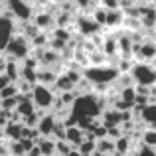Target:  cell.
I'll return each instance as SVG.
<instances>
[{
    "mask_svg": "<svg viewBox=\"0 0 156 156\" xmlns=\"http://www.w3.org/2000/svg\"><path fill=\"white\" fill-rule=\"evenodd\" d=\"M10 83H12V81L8 79V77L4 75V73H0V91H2L4 87H8V85H10Z\"/></svg>",
    "mask_w": 156,
    "mask_h": 156,
    "instance_id": "31",
    "label": "cell"
},
{
    "mask_svg": "<svg viewBox=\"0 0 156 156\" xmlns=\"http://www.w3.org/2000/svg\"><path fill=\"white\" fill-rule=\"evenodd\" d=\"M95 152H101L105 156H111L115 154V140L109 136H103L99 140H95Z\"/></svg>",
    "mask_w": 156,
    "mask_h": 156,
    "instance_id": "21",
    "label": "cell"
},
{
    "mask_svg": "<svg viewBox=\"0 0 156 156\" xmlns=\"http://www.w3.org/2000/svg\"><path fill=\"white\" fill-rule=\"evenodd\" d=\"M2 130H4V136H6L8 140H10V142H16V140H22L24 125H22V122H8Z\"/></svg>",
    "mask_w": 156,
    "mask_h": 156,
    "instance_id": "17",
    "label": "cell"
},
{
    "mask_svg": "<svg viewBox=\"0 0 156 156\" xmlns=\"http://www.w3.org/2000/svg\"><path fill=\"white\" fill-rule=\"evenodd\" d=\"M136 119H140V122L146 126V129L156 130V103H148L140 113H138Z\"/></svg>",
    "mask_w": 156,
    "mask_h": 156,
    "instance_id": "12",
    "label": "cell"
},
{
    "mask_svg": "<svg viewBox=\"0 0 156 156\" xmlns=\"http://www.w3.org/2000/svg\"><path fill=\"white\" fill-rule=\"evenodd\" d=\"M4 53H6L8 59H12V61H18V59L24 61L32 53V44H30V40H26L22 34H16L14 38L8 42Z\"/></svg>",
    "mask_w": 156,
    "mask_h": 156,
    "instance_id": "4",
    "label": "cell"
},
{
    "mask_svg": "<svg viewBox=\"0 0 156 156\" xmlns=\"http://www.w3.org/2000/svg\"><path fill=\"white\" fill-rule=\"evenodd\" d=\"M119 75H121L119 69L115 65H107V63L89 65V67L83 69V79H87L91 83V87H97L99 91H103L109 85H113L119 79Z\"/></svg>",
    "mask_w": 156,
    "mask_h": 156,
    "instance_id": "2",
    "label": "cell"
},
{
    "mask_svg": "<svg viewBox=\"0 0 156 156\" xmlns=\"http://www.w3.org/2000/svg\"><path fill=\"white\" fill-rule=\"evenodd\" d=\"M133 55L136 61H144V63H152L156 57V40H142L140 44H133Z\"/></svg>",
    "mask_w": 156,
    "mask_h": 156,
    "instance_id": "8",
    "label": "cell"
},
{
    "mask_svg": "<svg viewBox=\"0 0 156 156\" xmlns=\"http://www.w3.org/2000/svg\"><path fill=\"white\" fill-rule=\"evenodd\" d=\"M36 146L40 148L42 156H53L55 154V140L51 136H40L36 140Z\"/></svg>",
    "mask_w": 156,
    "mask_h": 156,
    "instance_id": "18",
    "label": "cell"
},
{
    "mask_svg": "<svg viewBox=\"0 0 156 156\" xmlns=\"http://www.w3.org/2000/svg\"><path fill=\"white\" fill-rule=\"evenodd\" d=\"M26 156H42V152H40L38 146H34L32 150H28V154H26Z\"/></svg>",
    "mask_w": 156,
    "mask_h": 156,
    "instance_id": "33",
    "label": "cell"
},
{
    "mask_svg": "<svg viewBox=\"0 0 156 156\" xmlns=\"http://www.w3.org/2000/svg\"><path fill=\"white\" fill-rule=\"evenodd\" d=\"M129 75L133 77L134 85H138V87H152V85H156V69L152 63L134 61Z\"/></svg>",
    "mask_w": 156,
    "mask_h": 156,
    "instance_id": "3",
    "label": "cell"
},
{
    "mask_svg": "<svg viewBox=\"0 0 156 156\" xmlns=\"http://www.w3.org/2000/svg\"><path fill=\"white\" fill-rule=\"evenodd\" d=\"M133 156H156V148H148V146L140 144L138 148H134Z\"/></svg>",
    "mask_w": 156,
    "mask_h": 156,
    "instance_id": "29",
    "label": "cell"
},
{
    "mask_svg": "<svg viewBox=\"0 0 156 156\" xmlns=\"http://www.w3.org/2000/svg\"><path fill=\"white\" fill-rule=\"evenodd\" d=\"M16 99H18V105H16L14 111L20 115V119H24V117H28V115L36 113V107H34V103H32V97L30 95L18 93V95H16Z\"/></svg>",
    "mask_w": 156,
    "mask_h": 156,
    "instance_id": "11",
    "label": "cell"
},
{
    "mask_svg": "<svg viewBox=\"0 0 156 156\" xmlns=\"http://www.w3.org/2000/svg\"><path fill=\"white\" fill-rule=\"evenodd\" d=\"M57 75H59V73L53 71L51 67H46V65H40V67L36 69V79H38V83L46 85V87H51V85L55 83Z\"/></svg>",
    "mask_w": 156,
    "mask_h": 156,
    "instance_id": "13",
    "label": "cell"
},
{
    "mask_svg": "<svg viewBox=\"0 0 156 156\" xmlns=\"http://www.w3.org/2000/svg\"><path fill=\"white\" fill-rule=\"evenodd\" d=\"M133 138L126 136V134H122V136H119L117 140H115V152L121 154V156H129V152L133 150Z\"/></svg>",
    "mask_w": 156,
    "mask_h": 156,
    "instance_id": "19",
    "label": "cell"
},
{
    "mask_svg": "<svg viewBox=\"0 0 156 156\" xmlns=\"http://www.w3.org/2000/svg\"><path fill=\"white\" fill-rule=\"evenodd\" d=\"M6 12L18 22H32L34 18V8L28 0H6Z\"/></svg>",
    "mask_w": 156,
    "mask_h": 156,
    "instance_id": "6",
    "label": "cell"
},
{
    "mask_svg": "<svg viewBox=\"0 0 156 156\" xmlns=\"http://www.w3.org/2000/svg\"><path fill=\"white\" fill-rule=\"evenodd\" d=\"M55 125H57V119H55V115H53L51 111H50V113H42L38 125H36V130H38L40 136H51L53 126H55Z\"/></svg>",
    "mask_w": 156,
    "mask_h": 156,
    "instance_id": "10",
    "label": "cell"
},
{
    "mask_svg": "<svg viewBox=\"0 0 156 156\" xmlns=\"http://www.w3.org/2000/svg\"><path fill=\"white\" fill-rule=\"evenodd\" d=\"M97 2H101V8L103 10H119V0H97Z\"/></svg>",
    "mask_w": 156,
    "mask_h": 156,
    "instance_id": "30",
    "label": "cell"
},
{
    "mask_svg": "<svg viewBox=\"0 0 156 156\" xmlns=\"http://www.w3.org/2000/svg\"><path fill=\"white\" fill-rule=\"evenodd\" d=\"M32 103H34L36 111H51V105H53V99H55V93L51 91V87H46V85H40L36 83L32 87Z\"/></svg>",
    "mask_w": 156,
    "mask_h": 156,
    "instance_id": "5",
    "label": "cell"
},
{
    "mask_svg": "<svg viewBox=\"0 0 156 156\" xmlns=\"http://www.w3.org/2000/svg\"><path fill=\"white\" fill-rule=\"evenodd\" d=\"M51 91H59V93H65V91H75V83L69 79L67 73H59L55 79V83L51 85Z\"/></svg>",
    "mask_w": 156,
    "mask_h": 156,
    "instance_id": "16",
    "label": "cell"
},
{
    "mask_svg": "<svg viewBox=\"0 0 156 156\" xmlns=\"http://www.w3.org/2000/svg\"><path fill=\"white\" fill-rule=\"evenodd\" d=\"M4 4H6V0H0V8H2V6H4Z\"/></svg>",
    "mask_w": 156,
    "mask_h": 156,
    "instance_id": "36",
    "label": "cell"
},
{
    "mask_svg": "<svg viewBox=\"0 0 156 156\" xmlns=\"http://www.w3.org/2000/svg\"><path fill=\"white\" fill-rule=\"evenodd\" d=\"M4 75H6L12 83H16V81L20 79V65L16 63V61H12V59H6V65H4Z\"/></svg>",
    "mask_w": 156,
    "mask_h": 156,
    "instance_id": "22",
    "label": "cell"
},
{
    "mask_svg": "<svg viewBox=\"0 0 156 156\" xmlns=\"http://www.w3.org/2000/svg\"><path fill=\"white\" fill-rule=\"evenodd\" d=\"M32 22H34V26L38 28L40 32L50 30V28L55 26V18H53V14H50V12H38V14H34Z\"/></svg>",
    "mask_w": 156,
    "mask_h": 156,
    "instance_id": "15",
    "label": "cell"
},
{
    "mask_svg": "<svg viewBox=\"0 0 156 156\" xmlns=\"http://www.w3.org/2000/svg\"><path fill=\"white\" fill-rule=\"evenodd\" d=\"M83 140H85V130H81L77 125L65 126V142H67L71 148H77Z\"/></svg>",
    "mask_w": 156,
    "mask_h": 156,
    "instance_id": "14",
    "label": "cell"
},
{
    "mask_svg": "<svg viewBox=\"0 0 156 156\" xmlns=\"http://www.w3.org/2000/svg\"><path fill=\"white\" fill-rule=\"evenodd\" d=\"M75 150H79L83 156H91L93 152H95V140H93V138H85Z\"/></svg>",
    "mask_w": 156,
    "mask_h": 156,
    "instance_id": "25",
    "label": "cell"
},
{
    "mask_svg": "<svg viewBox=\"0 0 156 156\" xmlns=\"http://www.w3.org/2000/svg\"><path fill=\"white\" fill-rule=\"evenodd\" d=\"M71 150H75V148H71L65 140H55V156H67Z\"/></svg>",
    "mask_w": 156,
    "mask_h": 156,
    "instance_id": "26",
    "label": "cell"
},
{
    "mask_svg": "<svg viewBox=\"0 0 156 156\" xmlns=\"http://www.w3.org/2000/svg\"><path fill=\"white\" fill-rule=\"evenodd\" d=\"M140 140L144 146H148V148H156V130L152 129H144L140 134Z\"/></svg>",
    "mask_w": 156,
    "mask_h": 156,
    "instance_id": "23",
    "label": "cell"
},
{
    "mask_svg": "<svg viewBox=\"0 0 156 156\" xmlns=\"http://www.w3.org/2000/svg\"><path fill=\"white\" fill-rule=\"evenodd\" d=\"M103 53L107 57L111 55H117L119 53V48H117V38H107L105 44H103Z\"/></svg>",
    "mask_w": 156,
    "mask_h": 156,
    "instance_id": "24",
    "label": "cell"
},
{
    "mask_svg": "<svg viewBox=\"0 0 156 156\" xmlns=\"http://www.w3.org/2000/svg\"><path fill=\"white\" fill-rule=\"evenodd\" d=\"M2 136H4V130H2V129H0V138H2Z\"/></svg>",
    "mask_w": 156,
    "mask_h": 156,
    "instance_id": "37",
    "label": "cell"
},
{
    "mask_svg": "<svg viewBox=\"0 0 156 156\" xmlns=\"http://www.w3.org/2000/svg\"><path fill=\"white\" fill-rule=\"evenodd\" d=\"M122 18H125V12L119 8V10H107V18H105V28H119L122 26Z\"/></svg>",
    "mask_w": 156,
    "mask_h": 156,
    "instance_id": "20",
    "label": "cell"
},
{
    "mask_svg": "<svg viewBox=\"0 0 156 156\" xmlns=\"http://www.w3.org/2000/svg\"><path fill=\"white\" fill-rule=\"evenodd\" d=\"M53 140H65V125L57 121V125L53 126V133H51Z\"/></svg>",
    "mask_w": 156,
    "mask_h": 156,
    "instance_id": "27",
    "label": "cell"
},
{
    "mask_svg": "<svg viewBox=\"0 0 156 156\" xmlns=\"http://www.w3.org/2000/svg\"><path fill=\"white\" fill-rule=\"evenodd\" d=\"M28 2H30L32 6H34V4H50L51 0H28Z\"/></svg>",
    "mask_w": 156,
    "mask_h": 156,
    "instance_id": "34",
    "label": "cell"
},
{
    "mask_svg": "<svg viewBox=\"0 0 156 156\" xmlns=\"http://www.w3.org/2000/svg\"><path fill=\"white\" fill-rule=\"evenodd\" d=\"M69 2L77 4L79 8H89V2H91V0H69Z\"/></svg>",
    "mask_w": 156,
    "mask_h": 156,
    "instance_id": "32",
    "label": "cell"
},
{
    "mask_svg": "<svg viewBox=\"0 0 156 156\" xmlns=\"http://www.w3.org/2000/svg\"><path fill=\"white\" fill-rule=\"evenodd\" d=\"M105 109L107 107L103 97L95 95V93H85V95H79L75 99V103L69 107V113L75 119L77 125V121H81V119H99Z\"/></svg>",
    "mask_w": 156,
    "mask_h": 156,
    "instance_id": "1",
    "label": "cell"
},
{
    "mask_svg": "<svg viewBox=\"0 0 156 156\" xmlns=\"http://www.w3.org/2000/svg\"><path fill=\"white\" fill-rule=\"evenodd\" d=\"M16 36V20L8 12L0 14V51L6 50L8 42Z\"/></svg>",
    "mask_w": 156,
    "mask_h": 156,
    "instance_id": "7",
    "label": "cell"
},
{
    "mask_svg": "<svg viewBox=\"0 0 156 156\" xmlns=\"http://www.w3.org/2000/svg\"><path fill=\"white\" fill-rule=\"evenodd\" d=\"M18 95V87H16V83H10L8 87H4L2 91H0V99H10V97H16Z\"/></svg>",
    "mask_w": 156,
    "mask_h": 156,
    "instance_id": "28",
    "label": "cell"
},
{
    "mask_svg": "<svg viewBox=\"0 0 156 156\" xmlns=\"http://www.w3.org/2000/svg\"><path fill=\"white\" fill-rule=\"evenodd\" d=\"M77 30H79V34H83V36H87V38H91V36L99 34L103 28H101L99 24H97L95 20L91 18V16L79 14V16H77Z\"/></svg>",
    "mask_w": 156,
    "mask_h": 156,
    "instance_id": "9",
    "label": "cell"
},
{
    "mask_svg": "<svg viewBox=\"0 0 156 156\" xmlns=\"http://www.w3.org/2000/svg\"><path fill=\"white\" fill-rule=\"evenodd\" d=\"M67 156H83V154H81V152H79V150H71V152H69Z\"/></svg>",
    "mask_w": 156,
    "mask_h": 156,
    "instance_id": "35",
    "label": "cell"
}]
</instances>
